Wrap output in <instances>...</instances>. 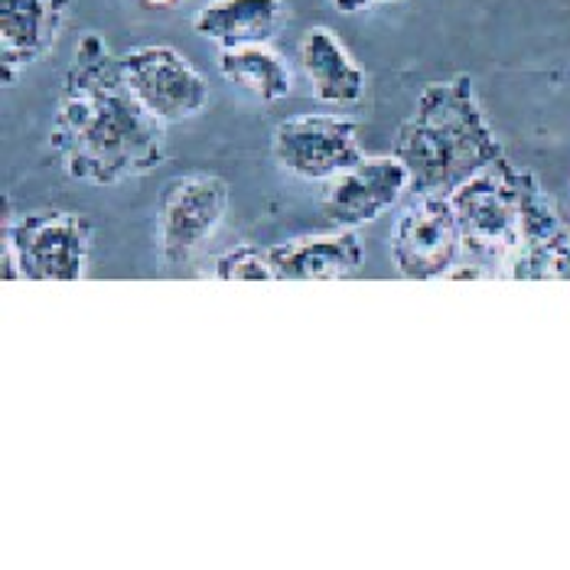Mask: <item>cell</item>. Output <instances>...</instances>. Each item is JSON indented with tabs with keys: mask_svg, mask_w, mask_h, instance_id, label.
Listing matches in <instances>:
<instances>
[{
	"mask_svg": "<svg viewBox=\"0 0 570 570\" xmlns=\"http://www.w3.org/2000/svg\"><path fill=\"white\" fill-rule=\"evenodd\" d=\"M140 7H147V10H176L183 0H137Z\"/></svg>",
	"mask_w": 570,
	"mask_h": 570,
	"instance_id": "cell-18",
	"label": "cell"
},
{
	"mask_svg": "<svg viewBox=\"0 0 570 570\" xmlns=\"http://www.w3.org/2000/svg\"><path fill=\"white\" fill-rule=\"evenodd\" d=\"M450 203L463 232V262L480 264L492 277H509L522 248V170L502 157L453 189Z\"/></svg>",
	"mask_w": 570,
	"mask_h": 570,
	"instance_id": "cell-3",
	"label": "cell"
},
{
	"mask_svg": "<svg viewBox=\"0 0 570 570\" xmlns=\"http://www.w3.org/2000/svg\"><path fill=\"white\" fill-rule=\"evenodd\" d=\"M213 274L219 281H274L267 248H252V245H238V248L219 255Z\"/></svg>",
	"mask_w": 570,
	"mask_h": 570,
	"instance_id": "cell-16",
	"label": "cell"
},
{
	"mask_svg": "<svg viewBox=\"0 0 570 570\" xmlns=\"http://www.w3.org/2000/svg\"><path fill=\"white\" fill-rule=\"evenodd\" d=\"M287 20L284 0H213L193 17V30L222 49L271 43Z\"/></svg>",
	"mask_w": 570,
	"mask_h": 570,
	"instance_id": "cell-14",
	"label": "cell"
},
{
	"mask_svg": "<svg viewBox=\"0 0 570 570\" xmlns=\"http://www.w3.org/2000/svg\"><path fill=\"white\" fill-rule=\"evenodd\" d=\"M407 0H333V7L340 13H362V10H375V7H397Z\"/></svg>",
	"mask_w": 570,
	"mask_h": 570,
	"instance_id": "cell-17",
	"label": "cell"
},
{
	"mask_svg": "<svg viewBox=\"0 0 570 570\" xmlns=\"http://www.w3.org/2000/svg\"><path fill=\"white\" fill-rule=\"evenodd\" d=\"M358 134L362 128L352 118L297 115V118H287L277 125L274 140H271V154L281 170L301 176V179H313V183H326L365 157Z\"/></svg>",
	"mask_w": 570,
	"mask_h": 570,
	"instance_id": "cell-8",
	"label": "cell"
},
{
	"mask_svg": "<svg viewBox=\"0 0 570 570\" xmlns=\"http://www.w3.org/2000/svg\"><path fill=\"white\" fill-rule=\"evenodd\" d=\"M395 157L411 174V196H450L505 157L466 72L417 95L395 134Z\"/></svg>",
	"mask_w": 570,
	"mask_h": 570,
	"instance_id": "cell-2",
	"label": "cell"
},
{
	"mask_svg": "<svg viewBox=\"0 0 570 570\" xmlns=\"http://www.w3.org/2000/svg\"><path fill=\"white\" fill-rule=\"evenodd\" d=\"M509 277L570 281V222L528 170H522V248Z\"/></svg>",
	"mask_w": 570,
	"mask_h": 570,
	"instance_id": "cell-10",
	"label": "cell"
},
{
	"mask_svg": "<svg viewBox=\"0 0 570 570\" xmlns=\"http://www.w3.org/2000/svg\"><path fill=\"white\" fill-rule=\"evenodd\" d=\"M407 189H411V174L395 154L362 157L355 167L326 179L320 209L340 228H358L379 219L385 209H392Z\"/></svg>",
	"mask_w": 570,
	"mask_h": 570,
	"instance_id": "cell-9",
	"label": "cell"
},
{
	"mask_svg": "<svg viewBox=\"0 0 570 570\" xmlns=\"http://www.w3.org/2000/svg\"><path fill=\"white\" fill-rule=\"evenodd\" d=\"M301 66L307 72L309 91L316 101L333 108H352L362 101L365 69L352 59V52L333 30H307V37L301 40Z\"/></svg>",
	"mask_w": 570,
	"mask_h": 570,
	"instance_id": "cell-13",
	"label": "cell"
},
{
	"mask_svg": "<svg viewBox=\"0 0 570 570\" xmlns=\"http://www.w3.org/2000/svg\"><path fill=\"white\" fill-rule=\"evenodd\" d=\"M72 13V0H0V66L3 86L46 59Z\"/></svg>",
	"mask_w": 570,
	"mask_h": 570,
	"instance_id": "cell-11",
	"label": "cell"
},
{
	"mask_svg": "<svg viewBox=\"0 0 570 570\" xmlns=\"http://www.w3.org/2000/svg\"><path fill=\"white\" fill-rule=\"evenodd\" d=\"M228 213V183L216 174H183L157 203V252L167 267H186L213 242Z\"/></svg>",
	"mask_w": 570,
	"mask_h": 570,
	"instance_id": "cell-5",
	"label": "cell"
},
{
	"mask_svg": "<svg viewBox=\"0 0 570 570\" xmlns=\"http://www.w3.org/2000/svg\"><path fill=\"white\" fill-rule=\"evenodd\" d=\"M274 281H346L365 264L362 238L343 228L330 235H307L267 248Z\"/></svg>",
	"mask_w": 570,
	"mask_h": 570,
	"instance_id": "cell-12",
	"label": "cell"
},
{
	"mask_svg": "<svg viewBox=\"0 0 570 570\" xmlns=\"http://www.w3.org/2000/svg\"><path fill=\"white\" fill-rule=\"evenodd\" d=\"M91 225L66 209H37L3 219V281L72 284L82 281Z\"/></svg>",
	"mask_w": 570,
	"mask_h": 570,
	"instance_id": "cell-4",
	"label": "cell"
},
{
	"mask_svg": "<svg viewBox=\"0 0 570 570\" xmlns=\"http://www.w3.org/2000/svg\"><path fill=\"white\" fill-rule=\"evenodd\" d=\"M463 262V232L450 196H414L392 232V264L407 281H443Z\"/></svg>",
	"mask_w": 570,
	"mask_h": 570,
	"instance_id": "cell-7",
	"label": "cell"
},
{
	"mask_svg": "<svg viewBox=\"0 0 570 570\" xmlns=\"http://www.w3.org/2000/svg\"><path fill=\"white\" fill-rule=\"evenodd\" d=\"M219 72L232 86L248 91L252 98H258L264 105L287 98L291 88H294L287 59L267 43L228 46V49H222Z\"/></svg>",
	"mask_w": 570,
	"mask_h": 570,
	"instance_id": "cell-15",
	"label": "cell"
},
{
	"mask_svg": "<svg viewBox=\"0 0 570 570\" xmlns=\"http://www.w3.org/2000/svg\"><path fill=\"white\" fill-rule=\"evenodd\" d=\"M49 150L72 179L118 186L164 164V125L134 98L105 37L82 33L56 101Z\"/></svg>",
	"mask_w": 570,
	"mask_h": 570,
	"instance_id": "cell-1",
	"label": "cell"
},
{
	"mask_svg": "<svg viewBox=\"0 0 570 570\" xmlns=\"http://www.w3.org/2000/svg\"><path fill=\"white\" fill-rule=\"evenodd\" d=\"M121 69L134 98L160 125H179L209 105L206 76L174 46H137L121 56Z\"/></svg>",
	"mask_w": 570,
	"mask_h": 570,
	"instance_id": "cell-6",
	"label": "cell"
}]
</instances>
